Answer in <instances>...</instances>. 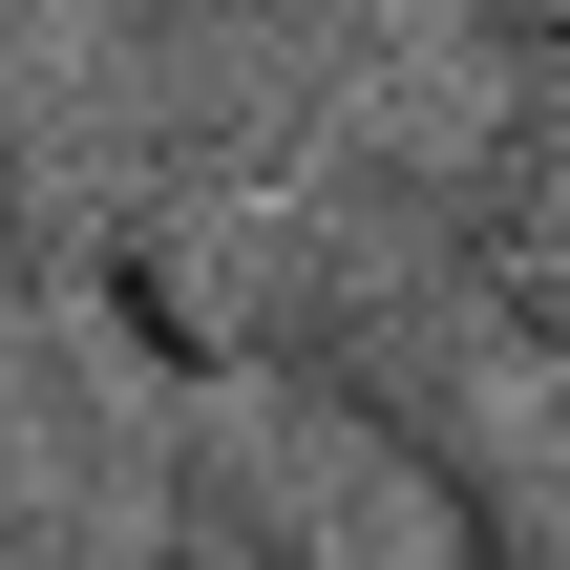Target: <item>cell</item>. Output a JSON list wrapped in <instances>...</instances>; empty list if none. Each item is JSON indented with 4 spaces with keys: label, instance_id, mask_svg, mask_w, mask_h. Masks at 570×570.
Segmentation results:
<instances>
[{
    "label": "cell",
    "instance_id": "1",
    "mask_svg": "<svg viewBox=\"0 0 570 570\" xmlns=\"http://www.w3.org/2000/svg\"><path fill=\"white\" fill-rule=\"evenodd\" d=\"M0 570H148V529L85 487V444H63L21 381H0Z\"/></svg>",
    "mask_w": 570,
    "mask_h": 570
},
{
    "label": "cell",
    "instance_id": "2",
    "mask_svg": "<svg viewBox=\"0 0 570 570\" xmlns=\"http://www.w3.org/2000/svg\"><path fill=\"white\" fill-rule=\"evenodd\" d=\"M487 63H529V85H570V0H444Z\"/></svg>",
    "mask_w": 570,
    "mask_h": 570
},
{
    "label": "cell",
    "instance_id": "3",
    "mask_svg": "<svg viewBox=\"0 0 570 570\" xmlns=\"http://www.w3.org/2000/svg\"><path fill=\"white\" fill-rule=\"evenodd\" d=\"M42 63H63V0H0V106H21Z\"/></svg>",
    "mask_w": 570,
    "mask_h": 570
}]
</instances>
